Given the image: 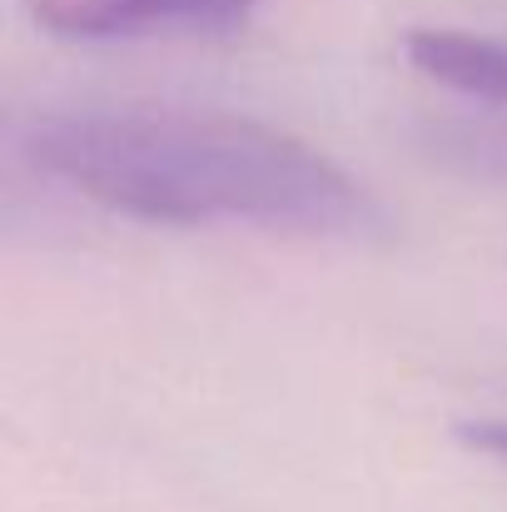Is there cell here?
<instances>
[{
    "mask_svg": "<svg viewBox=\"0 0 507 512\" xmlns=\"http://www.w3.org/2000/svg\"><path fill=\"white\" fill-rule=\"evenodd\" d=\"M25 160L140 224H254L324 239H358L383 224L373 194L319 145L244 115H45L25 130Z\"/></svg>",
    "mask_w": 507,
    "mask_h": 512,
    "instance_id": "cell-1",
    "label": "cell"
},
{
    "mask_svg": "<svg viewBox=\"0 0 507 512\" xmlns=\"http://www.w3.org/2000/svg\"><path fill=\"white\" fill-rule=\"evenodd\" d=\"M269 0H25L30 20L60 40L224 35L249 25Z\"/></svg>",
    "mask_w": 507,
    "mask_h": 512,
    "instance_id": "cell-2",
    "label": "cell"
},
{
    "mask_svg": "<svg viewBox=\"0 0 507 512\" xmlns=\"http://www.w3.org/2000/svg\"><path fill=\"white\" fill-rule=\"evenodd\" d=\"M403 55L413 60V70H423L428 80H438L448 90L507 105V40L428 25V30L403 35Z\"/></svg>",
    "mask_w": 507,
    "mask_h": 512,
    "instance_id": "cell-3",
    "label": "cell"
},
{
    "mask_svg": "<svg viewBox=\"0 0 507 512\" xmlns=\"http://www.w3.org/2000/svg\"><path fill=\"white\" fill-rule=\"evenodd\" d=\"M463 448L473 453H488V458H503L507 463V418H468L453 428Z\"/></svg>",
    "mask_w": 507,
    "mask_h": 512,
    "instance_id": "cell-4",
    "label": "cell"
}]
</instances>
